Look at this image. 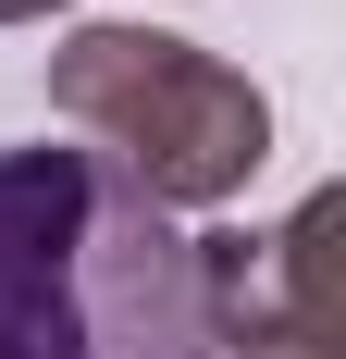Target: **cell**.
I'll return each mask as SVG.
<instances>
[{
	"label": "cell",
	"mask_w": 346,
	"mask_h": 359,
	"mask_svg": "<svg viewBox=\"0 0 346 359\" xmlns=\"http://www.w3.org/2000/svg\"><path fill=\"white\" fill-rule=\"evenodd\" d=\"M50 100L99 137V161L124 149V174L148 198H235L260 161H272V111L235 62H210L186 37H148V25H87L50 62Z\"/></svg>",
	"instance_id": "2"
},
{
	"label": "cell",
	"mask_w": 346,
	"mask_h": 359,
	"mask_svg": "<svg viewBox=\"0 0 346 359\" xmlns=\"http://www.w3.org/2000/svg\"><path fill=\"white\" fill-rule=\"evenodd\" d=\"M0 359H223L198 236L99 149H0Z\"/></svg>",
	"instance_id": "1"
},
{
	"label": "cell",
	"mask_w": 346,
	"mask_h": 359,
	"mask_svg": "<svg viewBox=\"0 0 346 359\" xmlns=\"http://www.w3.org/2000/svg\"><path fill=\"white\" fill-rule=\"evenodd\" d=\"M25 13H50V0H0V25H25Z\"/></svg>",
	"instance_id": "4"
},
{
	"label": "cell",
	"mask_w": 346,
	"mask_h": 359,
	"mask_svg": "<svg viewBox=\"0 0 346 359\" xmlns=\"http://www.w3.org/2000/svg\"><path fill=\"white\" fill-rule=\"evenodd\" d=\"M198 297L223 347L334 359V198H310L284 236H198Z\"/></svg>",
	"instance_id": "3"
}]
</instances>
